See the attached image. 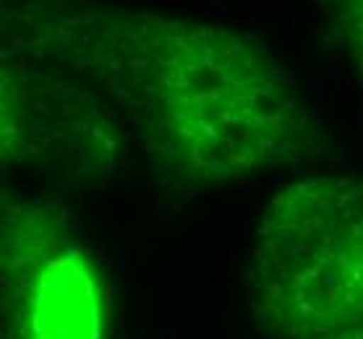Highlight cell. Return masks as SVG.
Masks as SVG:
<instances>
[{
  "label": "cell",
  "instance_id": "1",
  "mask_svg": "<svg viewBox=\"0 0 363 339\" xmlns=\"http://www.w3.org/2000/svg\"><path fill=\"white\" fill-rule=\"evenodd\" d=\"M3 50L63 68L121 113L147 157L225 185L322 157L327 131L264 42L110 0H3Z\"/></svg>",
  "mask_w": 363,
  "mask_h": 339
},
{
  "label": "cell",
  "instance_id": "2",
  "mask_svg": "<svg viewBox=\"0 0 363 339\" xmlns=\"http://www.w3.org/2000/svg\"><path fill=\"white\" fill-rule=\"evenodd\" d=\"M248 311L272 339H324L363 321V178L301 175L262 209Z\"/></svg>",
  "mask_w": 363,
  "mask_h": 339
},
{
  "label": "cell",
  "instance_id": "3",
  "mask_svg": "<svg viewBox=\"0 0 363 339\" xmlns=\"http://www.w3.org/2000/svg\"><path fill=\"white\" fill-rule=\"evenodd\" d=\"M110 289L68 212L0 199V339H110Z\"/></svg>",
  "mask_w": 363,
  "mask_h": 339
},
{
  "label": "cell",
  "instance_id": "4",
  "mask_svg": "<svg viewBox=\"0 0 363 339\" xmlns=\"http://www.w3.org/2000/svg\"><path fill=\"white\" fill-rule=\"evenodd\" d=\"M131 128L89 84L21 52H0V159L68 183L108 180L131 151Z\"/></svg>",
  "mask_w": 363,
  "mask_h": 339
},
{
  "label": "cell",
  "instance_id": "5",
  "mask_svg": "<svg viewBox=\"0 0 363 339\" xmlns=\"http://www.w3.org/2000/svg\"><path fill=\"white\" fill-rule=\"evenodd\" d=\"M330 21L340 50L363 84V0H330Z\"/></svg>",
  "mask_w": 363,
  "mask_h": 339
},
{
  "label": "cell",
  "instance_id": "6",
  "mask_svg": "<svg viewBox=\"0 0 363 339\" xmlns=\"http://www.w3.org/2000/svg\"><path fill=\"white\" fill-rule=\"evenodd\" d=\"M324 339H363V321L350 326V329L337 331V334H330V337H324Z\"/></svg>",
  "mask_w": 363,
  "mask_h": 339
}]
</instances>
